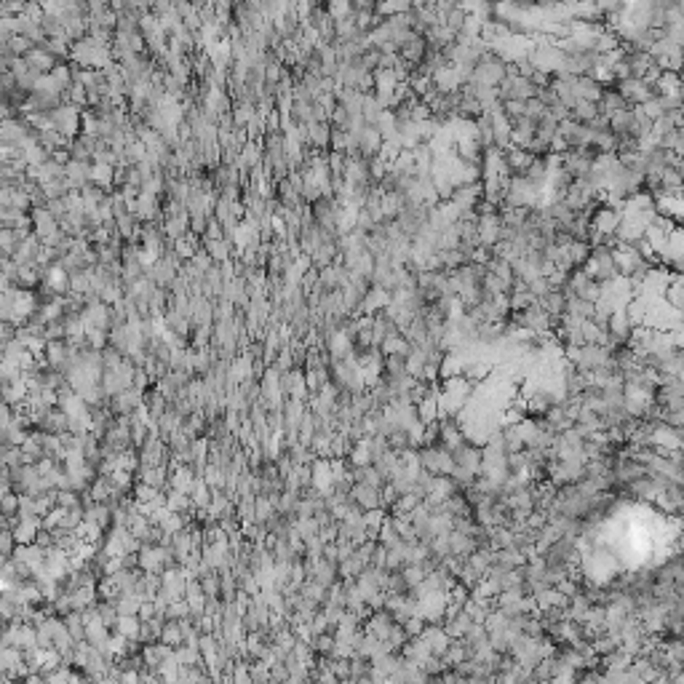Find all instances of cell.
I'll return each mask as SVG.
<instances>
[{"mask_svg":"<svg viewBox=\"0 0 684 684\" xmlns=\"http://www.w3.org/2000/svg\"><path fill=\"white\" fill-rule=\"evenodd\" d=\"M449 551H452V556L468 559L470 553L476 551V543H473V538H470V535H465V532L452 529V532H449Z\"/></svg>","mask_w":684,"mask_h":684,"instance_id":"cell-24","label":"cell"},{"mask_svg":"<svg viewBox=\"0 0 684 684\" xmlns=\"http://www.w3.org/2000/svg\"><path fill=\"white\" fill-rule=\"evenodd\" d=\"M289 455L294 460V465H311L313 460H315V452L311 449V444H302V441L289 446Z\"/></svg>","mask_w":684,"mask_h":684,"instance_id":"cell-42","label":"cell"},{"mask_svg":"<svg viewBox=\"0 0 684 684\" xmlns=\"http://www.w3.org/2000/svg\"><path fill=\"white\" fill-rule=\"evenodd\" d=\"M161 642H166V644H171V647H180V644H185V634H182L180 620L168 618L166 625H163V631H161Z\"/></svg>","mask_w":684,"mask_h":684,"instance_id":"cell-37","label":"cell"},{"mask_svg":"<svg viewBox=\"0 0 684 684\" xmlns=\"http://www.w3.org/2000/svg\"><path fill=\"white\" fill-rule=\"evenodd\" d=\"M64 171H67V180L72 182L75 190H83L86 185L91 182V161H75V158H70L64 163Z\"/></svg>","mask_w":684,"mask_h":684,"instance_id":"cell-18","label":"cell"},{"mask_svg":"<svg viewBox=\"0 0 684 684\" xmlns=\"http://www.w3.org/2000/svg\"><path fill=\"white\" fill-rule=\"evenodd\" d=\"M335 642H337V637H335V631H324V634H315L313 637V652L315 655H324V658H329L332 655V649H335Z\"/></svg>","mask_w":684,"mask_h":684,"instance_id":"cell-40","label":"cell"},{"mask_svg":"<svg viewBox=\"0 0 684 684\" xmlns=\"http://www.w3.org/2000/svg\"><path fill=\"white\" fill-rule=\"evenodd\" d=\"M615 88L623 94V99L631 105V108H639V105H644L647 99L658 96L655 86L647 83V81H642V78H623V81H615Z\"/></svg>","mask_w":684,"mask_h":684,"instance_id":"cell-6","label":"cell"},{"mask_svg":"<svg viewBox=\"0 0 684 684\" xmlns=\"http://www.w3.org/2000/svg\"><path fill=\"white\" fill-rule=\"evenodd\" d=\"M623 62L625 67H628V78H647L649 70L658 64V62L652 59V54L649 51H637V48H631V51H623Z\"/></svg>","mask_w":684,"mask_h":684,"instance_id":"cell-9","label":"cell"},{"mask_svg":"<svg viewBox=\"0 0 684 684\" xmlns=\"http://www.w3.org/2000/svg\"><path fill=\"white\" fill-rule=\"evenodd\" d=\"M489 115H492L494 147H497V150L511 147V142H514V123H511V118L505 115V110H494V112H489Z\"/></svg>","mask_w":684,"mask_h":684,"instance_id":"cell-12","label":"cell"},{"mask_svg":"<svg viewBox=\"0 0 684 684\" xmlns=\"http://www.w3.org/2000/svg\"><path fill=\"white\" fill-rule=\"evenodd\" d=\"M383 374L385 377H393V380H401V377H409L407 372V356H385L383 361Z\"/></svg>","mask_w":684,"mask_h":684,"instance_id":"cell-30","label":"cell"},{"mask_svg":"<svg viewBox=\"0 0 684 684\" xmlns=\"http://www.w3.org/2000/svg\"><path fill=\"white\" fill-rule=\"evenodd\" d=\"M380 350H383L385 356H409V350H412V342H409V337L404 335V332H396V335H390L388 340H385L383 345H380Z\"/></svg>","mask_w":684,"mask_h":684,"instance_id":"cell-26","label":"cell"},{"mask_svg":"<svg viewBox=\"0 0 684 684\" xmlns=\"http://www.w3.org/2000/svg\"><path fill=\"white\" fill-rule=\"evenodd\" d=\"M96 591H99V599L115 601L118 596H123V591H120L118 580H115L112 575H102V577H99V583H96Z\"/></svg>","mask_w":684,"mask_h":684,"instance_id":"cell-38","label":"cell"},{"mask_svg":"<svg viewBox=\"0 0 684 684\" xmlns=\"http://www.w3.org/2000/svg\"><path fill=\"white\" fill-rule=\"evenodd\" d=\"M572 88H575L577 99H589V102H599L604 83H599L591 75H572Z\"/></svg>","mask_w":684,"mask_h":684,"instance_id":"cell-16","label":"cell"},{"mask_svg":"<svg viewBox=\"0 0 684 684\" xmlns=\"http://www.w3.org/2000/svg\"><path fill=\"white\" fill-rule=\"evenodd\" d=\"M385 112L383 102L377 99L374 94H364V108H361V115H364V120L366 123H374L377 126V120H380V115Z\"/></svg>","mask_w":684,"mask_h":684,"instance_id":"cell-36","label":"cell"},{"mask_svg":"<svg viewBox=\"0 0 684 684\" xmlns=\"http://www.w3.org/2000/svg\"><path fill=\"white\" fill-rule=\"evenodd\" d=\"M543 305V311L548 313L551 318H556V321H562V315H564V311H567V294H564V289H551L545 297H540L538 300Z\"/></svg>","mask_w":684,"mask_h":684,"instance_id":"cell-22","label":"cell"},{"mask_svg":"<svg viewBox=\"0 0 684 684\" xmlns=\"http://www.w3.org/2000/svg\"><path fill=\"white\" fill-rule=\"evenodd\" d=\"M385 591H388V593H393V596H407V593H412L415 589L409 586L404 569H396V572H390V575H388V586H385Z\"/></svg>","mask_w":684,"mask_h":684,"instance_id":"cell-35","label":"cell"},{"mask_svg":"<svg viewBox=\"0 0 684 684\" xmlns=\"http://www.w3.org/2000/svg\"><path fill=\"white\" fill-rule=\"evenodd\" d=\"M497 94H500V99H503V102H511V99H521V102H527V99H532V96H538V86L532 83L527 75H518L516 67L511 64L508 78H505L503 83L497 86Z\"/></svg>","mask_w":684,"mask_h":684,"instance_id":"cell-4","label":"cell"},{"mask_svg":"<svg viewBox=\"0 0 684 684\" xmlns=\"http://www.w3.org/2000/svg\"><path fill=\"white\" fill-rule=\"evenodd\" d=\"M556 666H559V661H556V655H545L535 668H532V679L535 682H553V676H556Z\"/></svg>","mask_w":684,"mask_h":684,"instance_id":"cell-32","label":"cell"},{"mask_svg":"<svg viewBox=\"0 0 684 684\" xmlns=\"http://www.w3.org/2000/svg\"><path fill=\"white\" fill-rule=\"evenodd\" d=\"M377 540L383 543V545H396V543H401V535H398V529H396V524H393L390 514H388V518L383 521V527H380V535H377Z\"/></svg>","mask_w":684,"mask_h":684,"instance_id":"cell-44","label":"cell"},{"mask_svg":"<svg viewBox=\"0 0 684 684\" xmlns=\"http://www.w3.org/2000/svg\"><path fill=\"white\" fill-rule=\"evenodd\" d=\"M508 72H511V64H508L503 57H497V54H492V51H487V54L479 59V64H476V70H473V78H470V81H476V83H481V86H489V88H497V86L508 78Z\"/></svg>","mask_w":684,"mask_h":684,"instance_id":"cell-2","label":"cell"},{"mask_svg":"<svg viewBox=\"0 0 684 684\" xmlns=\"http://www.w3.org/2000/svg\"><path fill=\"white\" fill-rule=\"evenodd\" d=\"M192 615V607L187 599H177L168 604V618H174V620H185V618H190Z\"/></svg>","mask_w":684,"mask_h":684,"instance_id":"cell-45","label":"cell"},{"mask_svg":"<svg viewBox=\"0 0 684 684\" xmlns=\"http://www.w3.org/2000/svg\"><path fill=\"white\" fill-rule=\"evenodd\" d=\"M163 492H166V489L150 487V484H144V481H137V484H134V497H137V503H153V500H158Z\"/></svg>","mask_w":684,"mask_h":684,"instance_id":"cell-43","label":"cell"},{"mask_svg":"<svg viewBox=\"0 0 684 684\" xmlns=\"http://www.w3.org/2000/svg\"><path fill=\"white\" fill-rule=\"evenodd\" d=\"M70 342L67 340H51L46 345V359L51 361V366H57L59 369L62 364L67 361V356H70Z\"/></svg>","mask_w":684,"mask_h":684,"instance_id":"cell-28","label":"cell"},{"mask_svg":"<svg viewBox=\"0 0 684 684\" xmlns=\"http://www.w3.org/2000/svg\"><path fill=\"white\" fill-rule=\"evenodd\" d=\"M583 270L591 278H596L599 284H610V281H615V278L620 276L618 262H615V252L610 246H593L591 249V257L583 265Z\"/></svg>","mask_w":684,"mask_h":684,"instance_id":"cell-1","label":"cell"},{"mask_svg":"<svg viewBox=\"0 0 684 684\" xmlns=\"http://www.w3.org/2000/svg\"><path fill=\"white\" fill-rule=\"evenodd\" d=\"M91 182L105 187V190H112L115 187V166L110 163H91Z\"/></svg>","mask_w":684,"mask_h":684,"instance_id":"cell-27","label":"cell"},{"mask_svg":"<svg viewBox=\"0 0 684 684\" xmlns=\"http://www.w3.org/2000/svg\"><path fill=\"white\" fill-rule=\"evenodd\" d=\"M596 6H599V11L604 13V16H610V13L620 11L625 6V0H593Z\"/></svg>","mask_w":684,"mask_h":684,"instance_id":"cell-46","label":"cell"},{"mask_svg":"<svg viewBox=\"0 0 684 684\" xmlns=\"http://www.w3.org/2000/svg\"><path fill=\"white\" fill-rule=\"evenodd\" d=\"M302 596L305 599H311V601H315V604H321L324 607L326 604V599H329V589H326L324 583H318V580H313V577H308L305 583H302Z\"/></svg>","mask_w":684,"mask_h":684,"instance_id":"cell-29","label":"cell"},{"mask_svg":"<svg viewBox=\"0 0 684 684\" xmlns=\"http://www.w3.org/2000/svg\"><path fill=\"white\" fill-rule=\"evenodd\" d=\"M211 497H214V489L206 484L204 476H198L195 489H192V503L198 505V508H209V505H211Z\"/></svg>","mask_w":684,"mask_h":684,"instance_id":"cell-41","label":"cell"},{"mask_svg":"<svg viewBox=\"0 0 684 684\" xmlns=\"http://www.w3.org/2000/svg\"><path fill=\"white\" fill-rule=\"evenodd\" d=\"M396 618H393V613H388V610H377V613H372L369 618H366V623H364V631L366 634H372V637H377L380 642H388V637H390V631L396 628Z\"/></svg>","mask_w":684,"mask_h":684,"instance_id":"cell-11","label":"cell"},{"mask_svg":"<svg viewBox=\"0 0 684 684\" xmlns=\"http://www.w3.org/2000/svg\"><path fill=\"white\" fill-rule=\"evenodd\" d=\"M390 305V291L383 286H377V284H372L369 286V291H366V297H364V302H361V311L359 313H366V315H377L380 311H385Z\"/></svg>","mask_w":684,"mask_h":684,"instance_id":"cell-15","label":"cell"},{"mask_svg":"<svg viewBox=\"0 0 684 684\" xmlns=\"http://www.w3.org/2000/svg\"><path fill=\"white\" fill-rule=\"evenodd\" d=\"M385 144V137L383 132L374 126V123H366L364 126V132H361V142H359V156L364 158H377L380 156V150H383Z\"/></svg>","mask_w":684,"mask_h":684,"instance_id":"cell-13","label":"cell"},{"mask_svg":"<svg viewBox=\"0 0 684 684\" xmlns=\"http://www.w3.org/2000/svg\"><path fill=\"white\" fill-rule=\"evenodd\" d=\"M452 457H455V465H463V468L479 473L481 463H484V446L473 444V441H468V439H465L463 444L452 449Z\"/></svg>","mask_w":684,"mask_h":684,"instance_id":"cell-7","label":"cell"},{"mask_svg":"<svg viewBox=\"0 0 684 684\" xmlns=\"http://www.w3.org/2000/svg\"><path fill=\"white\" fill-rule=\"evenodd\" d=\"M348 460H350V465H372L374 455H372V446H369V436H366L364 441H356V444H353Z\"/></svg>","mask_w":684,"mask_h":684,"instance_id":"cell-34","label":"cell"},{"mask_svg":"<svg viewBox=\"0 0 684 684\" xmlns=\"http://www.w3.org/2000/svg\"><path fill=\"white\" fill-rule=\"evenodd\" d=\"M195 481H198V473L192 470V465H174V468H171L168 487H171V489H180V492H185V494H192Z\"/></svg>","mask_w":684,"mask_h":684,"instance_id":"cell-17","label":"cell"},{"mask_svg":"<svg viewBox=\"0 0 684 684\" xmlns=\"http://www.w3.org/2000/svg\"><path fill=\"white\" fill-rule=\"evenodd\" d=\"M353 439H350L348 433L337 431L335 436H332V457H340V460H345V457H350V449H353Z\"/></svg>","mask_w":684,"mask_h":684,"instance_id":"cell-39","label":"cell"},{"mask_svg":"<svg viewBox=\"0 0 684 684\" xmlns=\"http://www.w3.org/2000/svg\"><path fill=\"white\" fill-rule=\"evenodd\" d=\"M441 625H444V631L452 639H463L470 631V628H473V618H470V615L465 613V607H463L457 615H452V618H444V620H441Z\"/></svg>","mask_w":684,"mask_h":684,"instance_id":"cell-21","label":"cell"},{"mask_svg":"<svg viewBox=\"0 0 684 684\" xmlns=\"http://www.w3.org/2000/svg\"><path fill=\"white\" fill-rule=\"evenodd\" d=\"M655 91H658V96H673L679 94V86H682V72H673V70H663L661 78L655 81Z\"/></svg>","mask_w":684,"mask_h":684,"instance_id":"cell-25","label":"cell"},{"mask_svg":"<svg viewBox=\"0 0 684 684\" xmlns=\"http://www.w3.org/2000/svg\"><path fill=\"white\" fill-rule=\"evenodd\" d=\"M311 147L315 150H332V123L329 120H311L308 123Z\"/></svg>","mask_w":684,"mask_h":684,"instance_id":"cell-20","label":"cell"},{"mask_svg":"<svg viewBox=\"0 0 684 684\" xmlns=\"http://www.w3.org/2000/svg\"><path fill=\"white\" fill-rule=\"evenodd\" d=\"M639 326L628 318V313L623 311H615L610 318H607V345L610 348H620V345H628L631 342V337H634V332H637Z\"/></svg>","mask_w":684,"mask_h":684,"instance_id":"cell-5","label":"cell"},{"mask_svg":"<svg viewBox=\"0 0 684 684\" xmlns=\"http://www.w3.org/2000/svg\"><path fill=\"white\" fill-rule=\"evenodd\" d=\"M350 500H353V503H359L364 511L383 508V494H380V487H372V484H353Z\"/></svg>","mask_w":684,"mask_h":684,"instance_id":"cell-14","label":"cell"},{"mask_svg":"<svg viewBox=\"0 0 684 684\" xmlns=\"http://www.w3.org/2000/svg\"><path fill=\"white\" fill-rule=\"evenodd\" d=\"M24 59H27V64L33 67L35 72H40V75H46V72H51L57 64H59V59L48 51V48H43V46H35L30 54H24Z\"/></svg>","mask_w":684,"mask_h":684,"instance_id":"cell-19","label":"cell"},{"mask_svg":"<svg viewBox=\"0 0 684 684\" xmlns=\"http://www.w3.org/2000/svg\"><path fill=\"white\" fill-rule=\"evenodd\" d=\"M420 455V465L422 470H428L431 476H449L452 468H455V457L452 452L441 444H425L417 449Z\"/></svg>","mask_w":684,"mask_h":684,"instance_id":"cell-3","label":"cell"},{"mask_svg":"<svg viewBox=\"0 0 684 684\" xmlns=\"http://www.w3.org/2000/svg\"><path fill=\"white\" fill-rule=\"evenodd\" d=\"M569 115L580 123H591V120L599 115V102H589V99H577L575 108L569 110Z\"/></svg>","mask_w":684,"mask_h":684,"instance_id":"cell-33","label":"cell"},{"mask_svg":"<svg viewBox=\"0 0 684 684\" xmlns=\"http://www.w3.org/2000/svg\"><path fill=\"white\" fill-rule=\"evenodd\" d=\"M503 161H505V166H508V174H511V177H524L527 168L532 166L535 156H532L529 150H524V147H518V144H511V147H505L503 150Z\"/></svg>","mask_w":684,"mask_h":684,"instance_id":"cell-10","label":"cell"},{"mask_svg":"<svg viewBox=\"0 0 684 684\" xmlns=\"http://www.w3.org/2000/svg\"><path fill=\"white\" fill-rule=\"evenodd\" d=\"M112 631L123 634L126 639H139V631H142V620H139V615H120L118 623H115V628H112Z\"/></svg>","mask_w":684,"mask_h":684,"instance_id":"cell-31","label":"cell"},{"mask_svg":"<svg viewBox=\"0 0 684 684\" xmlns=\"http://www.w3.org/2000/svg\"><path fill=\"white\" fill-rule=\"evenodd\" d=\"M30 396V388H27V374L16 377L11 383H3V401L6 404H22Z\"/></svg>","mask_w":684,"mask_h":684,"instance_id":"cell-23","label":"cell"},{"mask_svg":"<svg viewBox=\"0 0 684 684\" xmlns=\"http://www.w3.org/2000/svg\"><path fill=\"white\" fill-rule=\"evenodd\" d=\"M144 404V390H139V388H134V385H129L126 390H120L118 396L110 398V409H112V415H134L137 409Z\"/></svg>","mask_w":684,"mask_h":684,"instance_id":"cell-8","label":"cell"}]
</instances>
